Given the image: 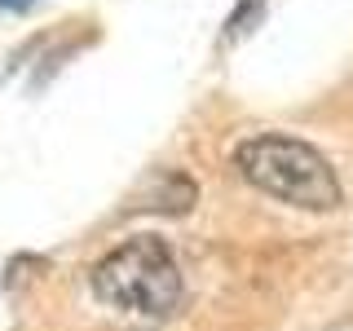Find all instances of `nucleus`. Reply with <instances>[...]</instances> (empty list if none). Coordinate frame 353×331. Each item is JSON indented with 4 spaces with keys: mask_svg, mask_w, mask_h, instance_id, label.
Listing matches in <instances>:
<instances>
[{
    "mask_svg": "<svg viewBox=\"0 0 353 331\" xmlns=\"http://www.w3.org/2000/svg\"><path fill=\"white\" fill-rule=\"evenodd\" d=\"M36 0H0V9H31Z\"/></svg>",
    "mask_w": 353,
    "mask_h": 331,
    "instance_id": "nucleus-3",
    "label": "nucleus"
},
{
    "mask_svg": "<svg viewBox=\"0 0 353 331\" xmlns=\"http://www.w3.org/2000/svg\"><path fill=\"white\" fill-rule=\"evenodd\" d=\"M97 301L124 314L141 318H168L181 305V270L172 248L159 234H132L115 252H106L93 270Z\"/></svg>",
    "mask_w": 353,
    "mask_h": 331,
    "instance_id": "nucleus-2",
    "label": "nucleus"
},
{
    "mask_svg": "<svg viewBox=\"0 0 353 331\" xmlns=\"http://www.w3.org/2000/svg\"><path fill=\"white\" fill-rule=\"evenodd\" d=\"M234 168L243 172L248 185H256L261 194L279 199V203L305 208V212H331V208H340V181L331 172L327 154H318L301 137L256 132V137L239 141Z\"/></svg>",
    "mask_w": 353,
    "mask_h": 331,
    "instance_id": "nucleus-1",
    "label": "nucleus"
}]
</instances>
